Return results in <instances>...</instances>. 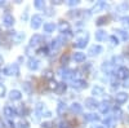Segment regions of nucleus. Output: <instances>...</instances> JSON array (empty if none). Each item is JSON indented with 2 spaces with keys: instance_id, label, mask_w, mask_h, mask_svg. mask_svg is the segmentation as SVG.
<instances>
[{
  "instance_id": "5",
  "label": "nucleus",
  "mask_w": 129,
  "mask_h": 128,
  "mask_svg": "<svg viewBox=\"0 0 129 128\" xmlns=\"http://www.w3.org/2000/svg\"><path fill=\"white\" fill-rule=\"evenodd\" d=\"M88 39H89L88 34H84L83 36H80V38L76 40V43H75V45H76L78 48H84L85 45L88 44Z\"/></svg>"
},
{
  "instance_id": "43",
  "label": "nucleus",
  "mask_w": 129,
  "mask_h": 128,
  "mask_svg": "<svg viewBox=\"0 0 129 128\" xmlns=\"http://www.w3.org/2000/svg\"><path fill=\"white\" fill-rule=\"evenodd\" d=\"M111 84H112V87H117V85H119V82H117L116 79H111Z\"/></svg>"
},
{
  "instance_id": "37",
  "label": "nucleus",
  "mask_w": 129,
  "mask_h": 128,
  "mask_svg": "<svg viewBox=\"0 0 129 128\" xmlns=\"http://www.w3.org/2000/svg\"><path fill=\"white\" fill-rule=\"evenodd\" d=\"M5 92H7V89H5V85L0 83V97H3V96H5Z\"/></svg>"
},
{
  "instance_id": "13",
  "label": "nucleus",
  "mask_w": 129,
  "mask_h": 128,
  "mask_svg": "<svg viewBox=\"0 0 129 128\" xmlns=\"http://www.w3.org/2000/svg\"><path fill=\"white\" fill-rule=\"evenodd\" d=\"M39 60L38 58H30L28 60V62H27V66H28V69L30 70H38V67H39Z\"/></svg>"
},
{
  "instance_id": "26",
  "label": "nucleus",
  "mask_w": 129,
  "mask_h": 128,
  "mask_svg": "<svg viewBox=\"0 0 129 128\" xmlns=\"http://www.w3.org/2000/svg\"><path fill=\"white\" fill-rule=\"evenodd\" d=\"M103 93H105V89L102 87H100V85H95L93 88V94H95V96H102Z\"/></svg>"
},
{
  "instance_id": "30",
  "label": "nucleus",
  "mask_w": 129,
  "mask_h": 128,
  "mask_svg": "<svg viewBox=\"0 0 129 128\" xmlns=\"http://www.w3.org/2000/svg\"><path fill=\"white\" fill-rule=\"evenodd\" d=\"M64 110H66V105H64V102H59L58 106H57V113L61 115L64 113Z\"/></svg>"
},
{
  "instance_id": "7",
  "label": "nucleus",
  "mask_w": 129,
  "mask_h": 128,
  "mask_svg": "<svg viewBox=\"0 0 129 128\" xmlns=\"http://www.w3.org/2000/svg\"><path fill=\"white\" fill-rule=\"evenodd\" d=\"M41 43H43V36L35 34L34 36L31 38V40H30V45H31V47H38V45L41 44Z\"/></svg>"
},
{
  "instance_id": "11",
  "label": "nucleus",
  "mask_w": 129,
  "mask_h": 128,
  "mask_svg": "<svg viewBox=\"0 0 129 128\" xmlns=\"http://www.w3.org/2000/svg\"><path fill=\"white\" fill-rule=\"evenodd\" d=\"M4 115L7 118H13V116H17V110L10 108V106H5L4 108Z\"/></svg>"
},
{
  "instance_id": "34",
  "label": "nucleus",
  "mask_w": 129,
  "mask_h": 128,
  "mask_svg": "<svg viewBox=\"0 0 129 128\" xmlns=\"http://www.w3.org/2000/svg\"><path fill=\"white\" fill-rule=\"evenodd\" d=\"M110 41H111V44H114V45L119 44V39H117L115 35H111V36H110Z\"/></svg>"
},
{
  "instance_id": "20",
  "label": "nucleus",
  "mask_w": 129,
  "mask_h": 128,
  "mask_svg": "<svg viewBox=\"0 0 129 128\" xmlns=\"http://www.w3.org/2000/svg\"><path fill=\"white\" fill-rule=\"evenodd\" d=\"M72 58L76 62H83V61H85V53H83V52H75Z\"/></svg>"
},
{
  "instance_id": "33",
  "label": "nucleus",
  "mask_w": 129,
  "mask_h": 128,
  "mask_svg": "<svg viewBox=\"0 0 129 128\" xmlns=\"http://www.w3.org/2000/svg\"><path fill=\"white\" fill-rule=\"evenodd\" d=\"M121 23L125 26V27H129V16H124V17H121Z\"/></svg>"
},
{
  "instance_id": "12",
  "label": "nucleus",
  "mask_w": 129,
  "mask_h": 128,
  "mask_svg": "<svg viewBox=\"0 0 129 128\" xmlns=\"http://www.w3.org/2000/svg\"><path fill=\"white\" fill-rule=\"evenodd\" d=\"M98 106H100V104L97 102L94 98H87V100H85V108L93 110V109H95V108H98Z\"/></svg>"
},
{
  "instance_id": "38",
  "label": "nucleus",
  "mask_w": 129,
  "mask_h": 128,
  "mask_svg": "<svg viewBox=\"0 0 129 128\" xmlns=\"http://www.w3.org/2000/svg\"><path fill=\"white\" fill-rule=\"evenodd\" d=\"M35 7H36L38 9L44 8V2H41V0H36V2H35Z\"/></svg>"
},
{
  "instance_id": "6",
  "label": "nucleus",
  "mask_w": 129,
  "mask_h": 128,
  "mask_svg": "<svg viewBox=\"0 0 129 128\" xmlns=\"http://www.w3.org/2000/svg\"><path fill=\"white\" fill-rule=\"evenodd\" d=\"M41 22H43V18H41V16H34L31 18V27L32 29H39L40 27V25H41Z\"/></svg>"
},
{
  "instance_id": "16",
  "label": "nucleus",
  "mask_w": 129,
  "mask_h": 128,
  "mask_svg": "<svg viewBox=\"0 0 129 128\" xmlns=\"http://www.w3.org/2000/svg\"><path fill=\"white\" fill-rule=\"evenodd\" d=\"M21 97H22V93L17 89L10 91V93H9V98L12 101H18V100H21Z\"/></svg>"
},
{
  "instance_id": "31",
  "label": "nucleus",
  "mask_w": 129,
  "mask_h": 128,
  "mask_svg": "<svg viewBox=\"0 0 129 128\" xmlns=\"http://www.w3.org/2000/svg\"><path fill=\"white\" fill-rule=\"evenodd\" d=\"M123 61H124V58H123L121 56H115V57L112 58L114 65H120V63H123Z\"/></svg>"
},
{
  "instance_id": "42",
  "label": "nucleus",
  "mask_w": 129,
  "mask_h": 128,
  "mask_svg": "<svg viewBox=\"0 0 129 128\" xmlns=\"http://www.w3.org/2000/svg\"><path fill=\"white\" fill-rule=\"evenodd\" d=\"M59 128H70V127H69V124L66 122H61L59 123Z\"/></svg>"
},
{
  "instance_id": "39",
  "label": "nucleus",
  "mask_w": 129,
  "mask_h": 128,
  "mask_svg": "<svg viewBox=\"0 0 129 128\" xmlns=\"http://www.w3.org/2000/svg\"><path fill=\"white\" fill-rule=\"evenodd\" d=\"M61 62H62V65L64 66V65H67V63H69V56L66 55V56H63L62 57V60H61Z\"/></svg>"
},
{
  "instance_id": "18",
  "label": "nucleus",
  "mask_w": 129,
  "mask_h": 128,
  "mask_svg": "<svg viewBox=\"0 0 129 128\" xmlns=\"http://www.w3.org/2000/svg\"><path fill=\"white\" fill-rule=\"evenodd\" d=\"M66 88H67V85L64 84V83H57V87H56L54 92H56L57 94H63L64 91H66Z\"/></svg>"
},
{
  "instance_id": "2",
  "label": "nucleus",
  "mask_w": 129,
  "mask_h": 128,
  "mask_svg": "<svg viewBox=\"0 0 129 128\" xmlns=\"http://www.w3.org/2000/svg\"><path fill=\"white\" fill-rule=\"evenodd\" d=\"M59 75H61V78L64 79V80L72 79L74 75H75V71H72V70H70V69H61V70H59Z\"/></svg>"
},
{
  "instance_id": "40",
  "label": "nucleus",
  "mask_w": 129,
  "mask_h": 128,
  "mask_svg": "<svg viewBox=\"0 0 129 128\" xmlns=\"http://www.w3.org/2000/svg\"><path fill=\"white\" fill-rule=\"evenodd\" d=\"M22 85H23V88H25V91H26V92H31V87H30V83H27V82H26V83H23Z\"/></svg>"
},
{
  "instance_id": "45",
  "label": "nucleus",
  "mask_w": 129,
  "mask_h": 128,
  "mask_svg": "<svg viewBox=\"0 0 129 128\" xmlns=\"http://www.w3.org/2000/svg\"><path fill=\"white\" fill-rule=\"evenodd\" d=\"M47 14H48V16H52V14H53V9H52V8H48V9H47Z\"/></svg>"
},
{
  "instance_id": "25",
  "label": "nucleus",
  "mask_w": 129,
  "mask_h": 128,
  "mask_svg": "<svg viewBox=\"0 0 129 128\" xmlns=\"http://www.w3.org/2000/svg\"><path fill=\"white\" fill-rule=\"evenodd\" d=\"M116 34L119 35L123 40H125V41L129 39V34L126 33V31H124V30H116Z\"/></svg>"
},
{
  "instance_id": "15",
  "label": "nucleus",
  "mask_w": 129,
  "mask_h": 128,
  "mask_svg": "<svg viewBox=\"0 0 129 128\" xmlns=\"http://www.w3.org/2000/svg\"><path fill=\"white\" fill-rule=\"evenodd\" d=\"M102 52V47L101 45H92L88 50V55L89 56H97V55H100V53Z\"/></svg>"
},
{
  "instance_id": "47",
  "label": "nucleus",
  "mask_w": 129,
  "mask_h": 128,
  "mask_svg": "<svg viewBox=\"0 0 129 128\" xmlns=\"http://www.w3.org/2000/svg\"><path fill=\"white\" fill-rule=\"evenodd\" d=\"M0 65H3V57L0 56Z\"/></svg>"
},
{
  "instance_id": "3",
  "label": "nucleus",
  "mask_w": 129,
  "mask_h": 128,
  "mask_svg": "<svg viewBox=\"0 0 129 128\" xmlns=\"http://www.w3.org/2000/svg\"><path fill=\"white\" fill-rule=\"evenodd\" d=\"M128 97H129V94H128L126 92H119V93H116L115 101H116V104H117V105H123V104H125V102H126Z\"/></svg>"
},
{
  "instance_id": "19",
  "label": "nucleus",
  "mask_w": 129,
  "mask_h": 128,
  "mask_svg": "<svg viewBox=\"0 0 129 128\" xmlns=\"http://www.w3.org/2000/svg\"><path fill=\"white\" fill-rule=\"evenodd\" d=\"M109 21H110V17L109 16H102V17H100L98 19L95 21V25L97 26H103L106 23H109Z\"/></svg>"
},
{
  "instance_id": "41",
  "label": "nucleus",
  "mask_w": 129,
  "mask_h": 128,
  "mask_svg": "<svg viewBox=\"0 0 129 128\" xmlns=\"http://www.w3.org/2000/svg\"><path fill=\"white\" fill-rule=\"evenodd\" d=\"M44 76H45V78H48V79H52V78H53V75H52V71H50V70H45Z\"/></svg>"
},
{
  "instance_id": "14",
  "label": "nucleus",
  "mask_w": 129,
  "mask_h": 128,
  "mask_svg": "<svg viewBox=\"0 0 129 128\" xmlns=\"http://www.w3.org/2000/svg\"><path fill=\"white\" fill-rule=\"evenodd\" d=\"M103 124L106 125V128H115L116 127V120L114 116H109L103 120Z\"/></svg>"
},
{
  "instance_id": "27",
  "label": "nucleus",
  "mask_w": 129,
  "mask_h": 128,
  "mask_svg": "<svg viewBox=\"0 0 129 128\" xmlns=\"http://www.w3.org/2000/svg\"><path fill=\"white\" fill-rule=\"evenodd\" d=\"M28 114V109L26 108V106H21V108L17 110V115H21V116H25Z\"/></svg>"
},
{
  "instance_id": "24",
  "label": "nucleus",
  "mask_w": 129,
  "mask_h": 128,
  "mask_svg": "<svg viewBox=\"0 0 129 128\" xmlns=\"http://www.w3.org/2000/svg\"><path fill=\"white\" fill-rule=\"evenodd\" d=\"M105 38H106V31H103V30H98V31H95V40L102 41Z\"/></svg>"
},
{
  "instance_id": "32",
  "label": "nucleus",
  "mask_w": 129,
  "mask_h": 128,
  "mask_svg": "<svg viewBox=\"0 0 129 128\" xmlns=\"http://www.w3.org/2000/svg\"><path fill=\"white\" fill-rule=\"evenodd\" d=\"M18 128H30V123L27 120H19L18 122Z\"/></svg>"
},
{
  "instance_id": "35",
  "label": "nucleus",
  "mask_w": 129,
  "mask_h": 128,
  "mask_svg": "<svg viewBox=\"0 0 129 128\" xmlns=\"http://www.w3.org/2000/svg\"><path fill=\"white\" fill-rule=\"evenodd\" d=\"M41 127L43 128H53L54 127V123H52V122H44L41 124Z\"/></svg>"
},
{
  "instance_id": "29",
  "label": "nucleus",
  "mask_w": 129,
  "mask_h": 128,
  "mask_svg": "<svg viewBox=\"0 0 129 128\" xmlns=\"http://www.w3.org/2000/svg\"><path fill=\"white\" fill-rule=\"evenodd\" d=\"M54 29H56L54 23H45L44 25V31H45V33H53Z\"/></svg>"
},
{
  "instance_id": "4",
  "label": "nucleus",
  "mask_w": 129,
  "mask_h": 128,
  "mask_svg": "<svg viewBox=\"0 0 129 128\" xmlns=\"http://www.w3.org/2000/svg\"><path fill=\"white\" fill-rule=\"evenodd\" d=\"M117 78L123 79V80L129 79V69H126L125 66L119 67V69H117Z\"/></svg>"
},
{
  "instance_id": "17",
  "label": "nucleus",
  "mask_w": 129,
  "mask_h": 128,
  "mask_svg": "<svg viewBox=\"0 0 129 128\" xmlns=\"http://www.w3.org/2000/svg\"><path fill=\"white\" fill-rule=\"evenodd\" d=\"M103 9H107L106 3H103V2H98V3H97V4L93 7L92 12H93V13H97V12H101V10H103Z\"/></svg>"
},
{
  "instance_id": "9",
  "label": "nucleus",
  "mask_w": 129,
  "mask_h": 128,
  "mask_svg": "<svg viewBox=\"0 0 129 128\" xmlns=\"http://www.w3.org/2000/svg\"><path fill=\"white\" fill-rule=\"evenodd\" d=\"M72 87L76 88V89H83V88H87L88 84L85 80H81V79H78V80H74L72 82Z\"/></svg>"
},
{
  "instance_id": "28",
  "label": "nucleus",
  "mask_w": 129,
  "mask_h": 128,
  "mask_svg": "<svg viewBox=\"0 0 129 128\" xmlns=\"http://www.w3.org/2000/svg\"><path fill=\"white\" fill-rule=\"evenodd\" d=\"M61 45H62V41H61V40H59V39L57 38L56 40H53V41H52V44H50V48H52V49H58V48H59Z\"/></svg>"
},
{
  "instance_id": "46",
  "label": "nucleus",
  "mask_w": 129,
  "mask_h": 128,
  "mask_svg": "<svg viewBox=\"0 0 129 128\" xmlns=\"http://www.w3.org/2000/svg\"><path fill=\"white\" fill-rule=\"evenodd\" d=\"M93 128H105L103 125H95V127H93Z\"/></svg>"
},
{
  "instance_id": "10",
  "label": "nucleus",
  "mask_w": 129,
  "mask_h": 128,
  "mask_svg": "<svg viewBox=\"0 0 129 128\" xmlns=\"http://www.w3.org/2000/svg\"><path fill=\"white\" fill-rule=\"evenodd\" d=\"M3 23H4L7 27L13 26V23H14V18H13V16H12V14H9V13H7V14L3 17Z\"/></svg>"
},
{
  "instance_id": "44",
  "label": "nucleus",
  "mask_w": 129,
  "mask_h": 128,
  "mask_svg": "<svg viewBox=\"0 0 129 128\" xmlns=\"http://www.w3.org/2000/svg\"><path fill=\"white\" fill-rule=\"evenodd\" d=\"M78 4H79V2H76V0H75V2H74V0L69 2V5H71V7H74V5H78Z\"/></svg>"
},
{
  "instance_id": "21",
  "label": "nucleus",
  "mask_w": 129,
  "mask_h": 128,
  "mask_svg": "<svg viewBox=\"0 0 129 128\" xmlns=\"http://www.w3.org/2000/svg\"><path fill=\"white\" fill-rule=\"evenodd\" d=\"M84 119L87 122H97V120H100V116L97 114H85Z\"/></svg>"
},
{
  "instance_id": "23",
  "label": "nucleus",
  "mask_w": 129,
  "mask_h": 128,
  "mask_svg": "<svg viewBox=\"0 0 129 128\" xmlns=\"http://www.w3.org/2000/svg\"><path fill=\"white\" fill-rule=\"evenodd\" d=\"M71 111L72 113H75V114H79V113H81V110H83V108H81V105L80 104H78V102H74L72 105H71Z\"/></svg>"
},
{
  "instance_id": "8",
  "label": "nucleus",
  "mask_w": 129,
  "mask_h": 128,
  "mask_svg": "<svg viewBox=\"0 0 129 128\" xmlns=\"http://www.w3.org/2000/svg\"><path fill=\"white\" fill-rule=\"evenodd\" d=\"M98 108H100V110H101V113H102V114H107V113L110 111V108H111L110 101H106V100H105V101H102V102L100 104Z\"/></svg>"
},
{
  "instance_id": "48",
  "label": "nucleus",
  "mask_w": 129,
  "mask_h": 128,
  "mask_svg": "<svg viewBox=\"0 0 129 128\" xmlns=\"http://www.w3.org/2000/svg\"><path fill=\"white\" fill-rule=\"evenodd\" d=\"M0 128H4V123H2V122H0Z\"/></svg>"
},
{
  "instance_id": "36",
  "label": "nucleus",
  "mask_w": 129,
  "mask_h": 128,
  "mask_svg": "<svg viewBox=\"0 0 129 128\" xmlns=\"http://www.w3.org/2000/svg\"><path fill=\"white\" fill-rule=\"evenodd\" d=\"M114 114H115L114 118H121V116H123V111H121L120 109H115Z\"/></svg>"
},
{
  "instance_id": "22",
  "label": "nucleus",
  "mask_w": 129,
  "mask_h": 128,
  "mask_svg": "<svg viewBox=\"0 0 129 128\" xmlns=\"http://www.w3.org/2000/svg\"><path fill=\"white\" fill-rule=\"evenodd\" d=\"M58 29H59V31L62 34H64V33H67V31H70V26H69V23L67 22H59V25H58Z\"/></svg>"
},
{
  "instance_id": "1",
  "label": "nucleus",
  "mask_w": 129,
  "mask_h": 128,
  "mask_svg": "<svg viewBox=\"0 0 129 128\" xmlns=\"http://www.w3.org/2000/svg\"><path fill=\"white\" fill-rule=\"evenodd\" d=\"M4 74H5V75H14V76H17L18 74H19V69L14 63V65H10V66L5 67L4 69Z\"/></svg>"
}]
</instances>
